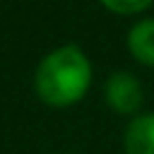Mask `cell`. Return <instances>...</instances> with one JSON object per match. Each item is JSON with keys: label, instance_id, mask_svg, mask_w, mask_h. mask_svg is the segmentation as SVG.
<instances>
[{"label": "cell", "instance_id": "obj_3", "mask_svg": "<svg viewBox=\"0 0 154 154\" xmlns=\"http://www.w3.org/2000/svg\"><path fill=\"white\" fill-rule=\"evenodd\" d=\"M125 154H154V113L137 116L125 128Z\"/></svg>", "mask_w": 154, "mask_h": 154}, {"label": "cell", "instance_id": "obj_1", "mask_svg": "<svg viewBox=\"0 0 154 154\" xmlns=\"http://www.w3.org/2000/svg\"><path fill=\"white\" fill-rule=\"evenodd\" d=\"M91 82V65L77 46L48 53L34 77L36 94L51 106H70L84 96Z\"/></svg>", "mask_w": 154, "mask_h": 154}, {"label": "cell", "instance_id": "obj_2", "mask_svg": "<svg viewBox=\"0 0 154 154\" xmlns=\"http://www.w3.org/2000/svg\"><path fill=\"white\" fill-rule=\"evenodd\" d=\"M103 96L116 113L130 116L142 106V87L130 72H116L103 87Z\"/></svg>", "mask_w": 154, "mask_h": 154}, {"label": "cell", "instance_id": "obj_5", "mask_svg": "<svg viewBox=\"0 0 154 154\" xmlns=\"http://www.w3.org/2000/svg\"><path fill=\"white\" fill-rule=\"evenodd\" d=\"M101 2L118 14H135L152 5V0H101Z\"/></svg>", "mask_w": 154, "mask_h": 154}, {"label": "cell", "instance_id": "obj_4", "mask_svg": "<svg viewBox=\"0 0 154 154\" xmlns=\"http://www.w3.org/2000/svg\"><path fill=\"white\" fill-rule=\"evenodd\" d=\"M128 48H130V53L140 63L154 67V19L137 22L130 29V34H128Z\"/></svg>", "mask_w": 154, "mask_h": 154}]
</instances>
